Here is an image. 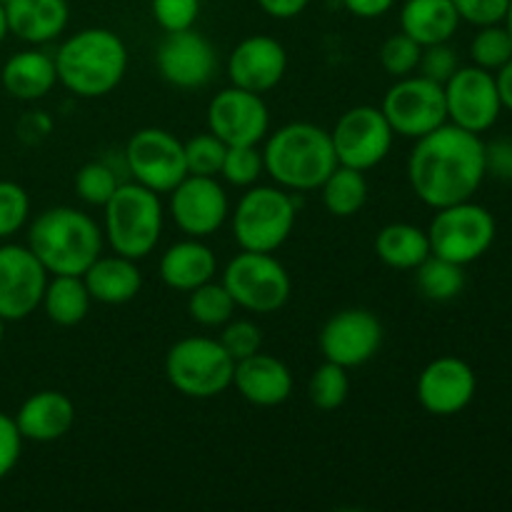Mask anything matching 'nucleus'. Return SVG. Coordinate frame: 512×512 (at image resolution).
<instances>
[{
	"label": "nucleus",
	"instance_id": "obj_1",
	"mask_svg": "<svg viewBox=\"0 0 512 512\" xmlns=\"http://www.w3.org/2000/svg\"><path fill=\"white\" fill-rule=\"evenodd\" d=\"M485 175L483 138L453 123L418 138L408 158L413 193L435 210L473 200Z\"/></svg>",
	"mask_w": 512,
	"mask_h": 512
},
{
	"label": "nucleus",
	"instance_id": "obj_2",
	"mask_svg": "<svg viewBox=\"0 0 512 512\" xmlns=\"http://www.w3.org/2000/svg\"><path fill=\"white\" fill-rule=\"evenodd\" d=\"M58 80L78 98L113 93L128 70V48L108 28H85L70 35L55 53Z\"/></svg>",
	"mask_w": 512,
	"mask_h": 512
},
{
	"label": "nucleus",
	"instance_id": "obj_3",
	"mask_svg": "<svg viewBox=\"0 0 512 512\" xmlns=\"http://www.w3.org/2000/svg\"><path fill=\"white\" fill-rule=\"evenodd\" d=\"M263 163L280 188L308 193L338 168V155L328 130L313 123H288L268 138Z\"/></svg>",
	"mask_w": 512,
	"mask_h": 512
},
{
	"label": "nucleus",
	"instance_id": "obj_4",
	"mask_svg": "<svg viewBox=\"0 0 512 512\" xmlns=\"http://www.w3.org/2000/svg\"><path fill=\"white\" fill-rule=\"evenodd\" d=\"M28 248L50 275H83L103 253V233L90 215L63 205L35 218Z\"/></svg>",
	"mask_w": 512,
	"mask_h": 512
},
{
	"label": "nucleus",
	"instance_id": "obj_5",
	"mask_svg": "<svg viewBox=\"0 0 512 512\" xmlns=\"http://www.w3.org/2000/svg\"><path fill=\"white\" fill-rule=\"evenodd\" d=\"M103 210L105 238L115 253L130 260H143L153 253L163 233V203L158 193L140 183L118 185Z\"/></svg>",
	"mask_w": 512,
	"mask_h": 512
},
{
	"label": "nucleus",
	"instance_id": "obj_6",
	"mask_svg": "<svg viewBox=\"0 0 512 512\" xmlns=\"http://www.w3.org/2000/svg\"><path fill=\"white\" fill-rule=\"evenodd\" d=\"M235 360L213 338H183L165 355V378L185 398L208 400L233 385Z\"/></svg>",
	"mask_w": 512,
	"mask_h": 512
},
{
	"label": "nucleus",
	"instance_id": "obj_7",
	"mask_svg": "<svg viewBox=\"0 0 512 512\" xmlns=\"http://www.w3.org/2000/svg\"><path fill=\"white\" fill-rule=\"evenodd\" d=\"M495 233L498 225L493 213L473 200H463L435 213L428 228L430 253L465 268L488 253L495 243Z\"/></svg>",
	"mask_w": 512,
	"mask_h": 512
},
{
	"label": "nucleus",
	"instance_id": "obj_8",
	"mask_svg": "<svg viewBox=\"0 0 512 512\" xmlns=\"http://www.w3.org/2000/svg\"><path fill=\"white\" fill-rule=\"evenodd\" d=\"M295 200L285 190L250 188L240 198L233 218V235L250 253H275L295 228Z\"/></svg>",
	"mask_w": 512,
	"mask_h": 512
},
{
	"label": "nucleus",
	"instance_id": "obj_9",
	"mask_svg": "<svg viewBox=\"0 0 512 512\" xmlns=\"http://www.w3.org/2000/svg\"><path fill=\"white\" fill-rule=\"evenodd\" d=\"M223 285L238 308L258 315L278 313L280 308H285L293 290L288 270L273 258V253H250V250H243L230 260L223 273Z\"/></svg>",
	"mask_w": 512,
	"mask_h": 512
},
{
	"label": "nucleus",
	"instance_id": "obj_10",
	"mask_svg": "<svg viewBox=\"0 0 512 512\" xmlns=\"http://www.w3.org/2000/svg\"><path fill=\"white\" fill-rule=\"evenodd\" d=\"M380 110L395 135L413 140L448 123L445 88L425 75H405L395 80L393 88L385 93Z\"/></svg>",
	"mask_w": 512,
	"mask_h": 512
},
{
	"label": "nucleus",
	"instance_id": "obj_11",
	"mask_svg": "<svg viewBox=\"0 0 512 512\" xmlns=\"http://www.w3.org/2000/svg\"><path fill=\"white\" fill-rule=\"evenodd\" d=\"M330 138H333L338 165L365 173L388 158L395 133L383 110L373 105H355L340 115Z\"/></svg>",
	"mask_w": 512,
	"mask_h": 512
},
{
	"label": "nucleus",
	"instance_id": "obj_12",
	"mask_svg": "<svg viewBox=\"0 0 512 512\" xmlns=\"http://www.w3.org/2000/svg\"><path fill=\"white\" fill-rule=\"evenodd\" d=\"M130 173L153 193H173L175 185L188 175L185 143L163 128H143L128 140L125 148Z\"/></svg>",
	"mask_w": 512,
	"mask_h": 512
},
{
	"label": "nucleus",
	"instance_id": "obj_13",
	"mask_svg": "<svg viewBox=\"0 0 512 512\" xmlns=\"http://www.w3.org/2000/svg\"><path fill=\"white\" fill-rule=\"evenodd\" d=\"M443 88L448 120L453 125L480 135L498 123L503 103L495 85V73L478 65H468V68L455 70L453 78Z\"/></svg>",
	"mask_w": 512,
	"mask_h": 512
},
{
	"label": "nucleus",
	"instance_id": "obj_14",
	"mask_svg": "<svg viewBox=\"0 0 512 512\" xmlns=\"http://www.w3.org/2000/svg\"><path fill=\"white\" fill-rule=\"evenodd\" d=\"M48 270L25 245L0 248V318L25 320L43 303Z\"/></svg>",
	"mask_w": 512,
	"mask_h": 512
},
{
	"label": "nucleus",
	"instance_id": "obj_15",
	"mask_svg": "<svg viewBox=\"0 0 512 512\" xmlns=\"http://www.w3.org/2000/svg\"><path fill=\"white\" fill-rule=\"evenodd\" d=\"M383 345V325L370 310L350 308L335 313L320 330L325 360L343 368H358L373 360Z\"/></svg>",
	"mask_w": 512,
	"mask_h": 512
},
{
	"label": "nucleus",
	"instance_id": "obj_16",
	"mask_svg": "<svg viewBox=\"0 0 512 512\" xmlns=\"http://www.w3.org/2000/svg\"><path fill=\"white\" fill-rule=\"evenodd\" d=\"M228 195L223 185L208 175H185L173 188L170 213L188 238H208L223 228L228 218Z\"/></svg>",
	"mask_w": 512,
	"mask_h": 512
},
{
	"label": "nucleus",
	"instance_id": "obj_17",
	"mask_svg": "<svg viewBox=\"0 0 512 512\" xmlns=\"http://www.w3.org/2000/svg\"><path fill=\"white\" fill-rule=\"evenodd\" d=\"M208 128L225 145H258L270 128L268 105L258 93L225 88L210 100Z\"/></svg>",
	"mask_w": 512,
	"mask_h": 512
},
{
	"label": "nucleus",
	"instance_id": "obj_18",
	"mask_svg": "<svg viewBox=\"0 0 512 512\" xmlns=\"http://www.w3.org/2000/svg\"><path fill=\"white\" fill-rule=\"evenodd\" d=\"M478 378L475 370L455 355L435 358L418 378V400L425 413L435 418H453L463 413L475 398Z\"/></svg>",
	"mask_w": 512,
	"mask_h": 512
},
{
	"label": "nucleus",
	"instance_id": "obj_19",
	"mask_svg": "<svg viewBox=\"0 0 512 512\" xmlns=\"http://www.w3.org/2000/svg\"><path fill=\"white\" fill-rule=\"evenodd\" d=\"M155 63H158L160 75L170 85L193 90L210 83L215 68H218V55L208 38L188 28L165 35L155 53Z\"/></svg>",
	"mask_w": 512,
	"mask_h": 512
},
{
	"label": "nucleus",
	"instance_id": "obj_20",
	"mask_svg": "<svg viewBox=\"0 0 512 512\" xmlns=\"http://www.w3.org/2000/svg\"><path fill=\"white\" fill-rule=\"evenodd\" d=\"M288 70V53L283 43L270 35H253L235 45L228 58V78L235 88L250 90V93H268Z\"/></svg>",
	"mask_w": 512,
	"mask_h": 512
},
{
	"label": "nucleus",
	"instance_id": "obj_21",
	"mask_svg": "<svg viewBox=\"0 0 512 512\" xmlns=\"http://www.w3.org/2000/svg\"><path fill=\"white\" fill-rule=\"evenodd\" d=\"M233 385L248 403L258 408H275L293 393V375L283 360L255 353L235 363Z\"/></svg>",
	"mask_w": 512,
	"mask_h": 512
},
{
	"label": "nucleus",
	"instance_id": "obj_22",
	"mask_svg": "<svg viewBox=\"0 0 512 512\" xmlns=\"http://www.w3.org/2000/svg\"><path fill=\"white\" fill-rule=\"evenodd\" d=\"M73 423V400L58 390H40V393L30 395L15 413V425H18L20 435L23 440H33V443H55L70 433Z\"/></svg>",
	"mask_w": 512,
	"mask_h": 512
},
{
	"label": "nucleus",
	"instance_id": "obj_23",
	"mask_svg": "<svg viewBox=\"0 0 512 512\" xmlns=\"http://www.w3.org/2000/svg\"><path fill=\"white\" fill-rule=\"evenodd\" d=\"M215 270H218L215 253L200 238L180 240L170 245L160 258V278L168 288L180 293H190L213 280Z\"/></svg>",
	"mask_w": 512,
	"mask_h": 512
},
{
	"label": "nucleus",
	"instance_id": "obj_24",
	"mask_svg": "<svg viewBox=\"0 0 512 512\" xmlns=\"http://www.w3.org/2000/svg\"><path fill=\"white\" fill-rule=\"evenodd\" d=\"M5 13L10 33L35 45L58 38L70 18L65 0H10Z\"/></svg>",
	"mask_w": 512,
	"mask_h": 512
},
{
	"label": "nucleus",
	"instance_id": "obj_25",
	"mask_svg": "<svg viewBox=\"0 0 512 512\" xmlns=\"http://www.w3.org/2000/svg\"><path fill=\"white\" fill-rule=\"evenodd\" d=\"M138 260H130L125 255H100L93 265L83 273L85 288L90 298L103 305H125L140 293L143 288V275L138 270Z\"/></svg>",
	"mask_w": 512,
	"mask_h": 512
},
{
	"label": "nucleus",
	"instance_id": "obj_26",
	"mask_svg": "<svg viewBox=\"0 0 512 512\" xmlns=\"http://www.w3.org/2000/svg\"><path fill=\"white\" fill-rule=\"evenodd\" d=\"M460 15L453 0H405L400 10V28L418 45L450 43L458 33Z\"/></svg>",
	"mask_w": 512,
	"mask_h": 512
},
{
	"label": "nucleus",
	"instance_id": "obj_27",
	"mask_svg": "<svg viewBox=\"0 0 512 512\" xmlns=\"http://www.w3.org/2000/svg\"><path fill=\"white\" fill-rule=\"evenodd\" d=\"M0 80H3V88L10 98L40 100L55 88L58 70H55V60L48 53L23 50V53H15L13 58L5 60Z\"/></svg>",
	"mask_w": 512,
	"mask_h": 512
},
{
	"label": "nucleus",
	"instance_id": "obj_28",
	"mask_svg": "<svg viewBox=\"0 0 512 512\" xmlns=\"http://www.w3.org/2000/svg\"><path fill=\"white\" fill-rule=\"evenodd\" d=\"M375 253L388 268L415 270L430 255L428 233L418 225L390 223L375 238Z\"/></svg>",
	"mask_w": 512,
	"mask_h": 512
},
{
	"label": "nucleus",
	"instance_id": "obj_29",
	"mask_svg": "<svg viewBox=\"0 0 512 512\" xmlns=\"http://www.w3.org/2000/svg\"><path fill=\"white\" fill-rule=\"evenodd\" d=\"M90 303H93V298L85 288L83 275H53V280H48V285H45L40 305L55 325L73 328L88 318Z\"/></svg>",
	"mask_w": 512,
	"mask_h": 512
},
{
	"label": "nucleus",
	"instance_id": "obj_30",
	"mask_svg": "<svg viewBox=\"0 0 512 512\" xmlns=\"http://www.w3.org/2000/svg\"><path fill=\"white\" fill-rule=\"evenodd\" d=\"M323 190V205L335 218H353L368 203V180L363 170L338 165L333 173L320 185Z\"/></svg>",
	"mask_w": 512,
	"mask_h": 512
},
{
	"label": "nucleus",
	"instance_id": "obj_31",
	"mask_svg": "<svg viewBox=\"0 0 512 512\" xmlns=\"http://www.w3.org/2000/svg\"><path fill=\"white\" fill-rule=\"evenodd\" d=\"M415 283L418 290L428 300L435 303H448L455 300L465 288V270L463 265L450 263V260L438 258L430 253L423 263L415 268Z\"/></svg>",
	"mask_w": 512,
	"mask_h": 512
},
{
	"label": "nucleus",
	"instance_id": "obj_32",
	"mask_svg": "<svg viewBox=\"0 0 512 512\" xmlns=\"http://www.w3.org/2000/svg\"><path fill=\"white\" fill-rule=\"evenodd\" d=\"M235 300L230 298V293L225 290L223 283H203L200 288L190 290V300H188V313L190 318L195 320L203 328H220L228 320H233L235 313Z\"/></svg>",
	"mask_w": 512,
	"mask_h": 512
},
{
	"label": "nucleus",
	"instance_id": "obj_33",
	"mask_svg": "<svg viewBox=\"0 0 512 512\" xmlns=\"http://www.w3.org/2000/svg\"><path fill=\"white\" fill-rule=\"evenodd\" d=\"M350 393V378L348 368L343 365H335L330 360H325L318 370L313 373L308 385V398L310 403L315 405L323 413H330V410H338L340 405L348 400Z\"/></svg>",
	"mask_w": 512,
	"mask_h": 512
},
{
	"label": "nucleus",
	"instance_id": "obj_34",
	"mask_svg": "<svg viewBox=\"0 0 512 512\" xmlns=\"http://www.w3.org/2000/svg\"><path fill=\"white\" fill-rule=\"evenodd\" d=\"M470 58L478 68L495 73L512 58V40L503 23L483 25L470 43Z\"/></svg>",
	"mask_w": 512,
	"mask_h": 512
},
{
	"label": "nucleus",
	"instance_id": "obj_35",
	"mask_svg": "<svg viewBox=\"0 0 512 512\" xmlns=\"http://www.w3.org/2000/svg\"><path fill=\"white\" fill-rule=\"evenodd\" d=\"M228 145L213 133L195 135L185 143V163H188V175H208L215 178L223 170Z\"/></svg>",
	"mask_w": 512,
	"mask_h": 512
},
{
	"label": "nucleus",
	"instance_id": "obj_36",
	"mask_svg": "<svg viewBox=\"0 0 512 512\" xmlns=\"http://www.w3.org/2000/svg\"><path fill=\"white\" fill-rule=\"evenodd\" d=\"M263 170L265 163L258 145H228L220 175L230 185H235V188H250V185H255V180L260 178Z\"/></svg>",
	"mask_w": 512,
	"mask_h": 512
},
{
	"label": "nucleus",
	"instance_id": "obj_37",
	"mask_svg": "<svg viewBox=\"0 0 512 512\" xmlns=\"http://www.w3.org/2000/svg\"><path fill=\"white\" fill-rule=\"evenodd\" d=\"M118 178H115L113 168H108L105 163H88L78 170L75 175V193L80 195V200H85L88 205H105L113 198L115 188H118Z\"/></svg>",
	"mask_w": 512,
	"mask_h": 512
},
{
	"label": "nucleus",
	"instance_id": "obj_38",
	"mask_svg": "<svg viewBox=\"0 0 512 512\" xmlns=\"http://www.w3.org/2000/svg\"><path fill=\"white\" fill-rule=\"evenodd\" d=\"M420 53H423V45H418L405 33L390 35L380 48V65L393 78H405V75H413V70H418Z\"/></svg>",
	"mask_w": 512,
	"mask_h": 512
},
{
	"label": "nucleus",
	"instance_id": "obj_39",
	"mask_svg": "<svg viewBox=\"0 0 512 512\" xmlns=\"http://www.w3.org/2000/svg\"><path fill=\"white\" fill-rule=\"evenodd\" d=\"M30 213V198L23 185L0 180V240L10 238L25 225Z\"/></svg>",
	"mask_w": 512,
	"mask_h": 512
},
{
	"label": "nucleus",
	"instance_id": "obj_40",
	"mask_svg": "<svg viewBox=\"0 0 512 512\" xmlns=\"http://www.w3.org/2000/svg\"><path fill=\"white\" fill-rule=\"evenodd\" d=\"M220 345L238 363V360L260 353L263 335H260L258 325L250 323V320H228L223 328V335H220Z\"/></svg>",
	"mask_w": 512,
	"mask_h": 512
},
{
	"label": "nucleus",
	"instance_id": "obj_41",
	"mask_svg": "<svg viewBox=\"0 0 512 512\" xmlns=\"http://www.w3.org/2000/svg\"><path fill=\"white\" fill-rule=\"evenodd\" d=\"M150 10L165 33H178L193 28L200 13V0H153Z\"/></svg>",
	"mask_w": 512,
	"mask_h": 512
},
{
	"label": "nucleus",
	"instance_id": "obj_42",
	"mask_svg": "<svg viewBox=\"0 0 512 512\" xmlns=\"http://www.w3.org/2000/svg\"><path fill=\"white\" fill-rule=\"evenodd\" d=\"M418 68H420V75L445 85L450 78H453L455 70L460 68L458 53H455V48H450V43L425 45L423 53H420Z\"/></svg>",
	"mask_w": 512,
	"mask_h": 512
},
{
	"label": "nucleus",
	"instance_id": "obj_43",
	"mask_svg": "<svg viewBox=\"0 0 512 512\" xmlns=\"http://www.w3.org/2000/svg\"><path fill=\"white\" fill-rule=\"evenodd\" d=\"M460 20L470 25H498L505 20L510 0H453Z\"/></svg>",
	"mask_w": 512,
	"mask_h": 512
},
{
	"label": "nucleus",
	"instance_id": "obj_44",
	"mask_svg": "<svg viewBox=\"0 0 512 512\" xmlns=\"http://www.w3.org/2000/svg\"><path fill=\"white\" fill-rule=\"evenodd\" d=\"M23 450V435H20L15 418L0 413V480L8 478L20 460Z\"/></svg>",
	"mask_w": 512,
	"mask_h": 512
},
{
	"label": "nucleus",
	"instance_id": "obj_45",
	"mask_svg": "<svg viewBox=\"0 0 512 512\" xmlns=\"http://www.w3.org/2000/svg\"><path fill=\"white\" fill-rule=\"evenodd\" d=\"M485 173L498 180H512V140L485 143Z\"/></svg>",
	"mask_w": 512,
	"mask_h": 512
},
{
	"label": "nucleus",
	"instance_id": "obj_46",
	"mask_svg": "<svg viewBox=\"0 0 512 512\" xmlns=\"http://www.w3.org/2000/svg\"><path fill=\"white\" fill-rule=\"evenodd\" d=\"M310 0H258L260 8L275 20H290L308 8Z\"/></svg>",
	"mask_w": 512,
	"mask_h": 512
},
{
	"label": "nucleus",
	"instance_id": "obj_47",
	"mask_svg": "<svg viewBox=\"0 0 512 512\" xmlns=\"http://www.w3.org/2000/svg\"><path fill=\"white\" fill-rule=\"evenodd\" d=\"M343 5L348 8V13L370 20L388 13V10L395 5V0H343Z\"/></svg>",
	"mask_w": 512,
	"mask_h": 512
},
{
	"label": "nucleus",
	"instance_id": "obj_48",
	"mask_svg": "<svg viewBox=\"0 0 512 512\" xmlns=\"http://www.w3.org/2000/svg\"><path fill=\"white\" fill-rule=\"evenodd\" d=\"M495 85H498V95L503 108L512 113V58L503 65V68L495 70Z\"/></svg>",
	"mask_w": 512,
	"mask_h": 512
},
{
	"label": "nucleus",
	"instance_id": "obj_49",
	"mask_svg": "<svg viewBox=\"0 0 512 512\" xmlns=\"http://www.w3.org/2000/svg\"><path fill=\"white\" fill-rule=\"evenodd\" d=\"M10 33V28H8V13H5V5L0 3V43H3L5 40V35Z\"/></svg>",
	"mask_w": 512,
	"mask_h": 512
},
{
	"label": "nucleus",
	"instance_id": "obj_50",
	"mask_svg": "<svg viewBox=\"0 0 512 512\" xmlns=\"http://www.w3.org/2000/svg\"><path fill=\"white\" fill-rule=\"evenodd\" d=\"M503 25H505V30H508V33H510V40H512V0H510V5H508V13H505Z\"/></svg>",
	"mask_w": 512,
	"mask_h": 512
},
{
	"label": "nucleus",
	"instance_id": "obj_51",
	"mask_svg": "<svg viewBox=\"0 0 512 512\" xmlns=\"http://www.w3.org/2000/svg\"><path fill=\"white\" fill-rule=\"evenodd\" d=\"M3 335H5V320L0 318V343H3Z\"/></svg>",
	"mask_w": 512,
	"mask_h": 512
},
{
	"label": "nucleus",
	"instance_id": "obj_52",
	"mask_svg": "<svg viewBox=\"0 0 512 512\" xmlns=\"http://www.w3.org/2000/svg\"><path fill=\"white\" fill-rule=\"evenodd\" d=\"M0 3H3V5H8V3H10V0H0Z\"/></svg>",
	"mask_w": 512,
	"mask_h": 512
}]
</instances>
